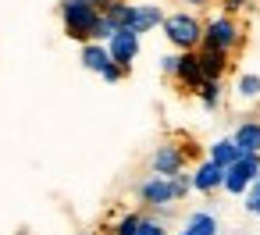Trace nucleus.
<instances>
[{
	"mask_svg": "<svg viewBox=\"0 0 260 235\" xmlns=\"http://www.w3.org/2000/svg\"><path fill=\"white\" fill-rule=\"evenodd\" d=\"M160 29H164V36H168V43H171L175 50H196L200 40H203V22H200L196 15H185V11L164 15Z\"/></svg>",
	"mask_w": 260,
	"mask_h": 235,
	"instance_id": "obj_2",
	"label": "nucleus"
},
{
	"mask_svg": "<svg viewBox=\"0 0 260 235\" xmlns=\"http://www.w3.org/2000/svg\"><path fill=\"white\" fill-rule=\"evenodd\" d=\"M61 22H64V36L75 40V43H89L93 40V25L100 18L96 8L82 4V0H61Z\"/></svg>",
	"mask_w": 260,
	"mask_h": 235,
	"instance_id": "obj_1",
	"label": "nucleus"
},
{
	"mask_svg": "<svg viewBox=\"0 0 260 235\" xmlns=\"http://www.w3.org/2000/svg\"><path fill=\"white\" fill-rule=\"evenodd\" d=\"M221 182H224V167H217L214 160H203L192 175V189H200V192H214V189H221Z\"/></svg>",
	"mask_w": 260,
	"mask_h": 235,
	"instance_id": "obj_12",
	"label": "nucleus"
},
{
	"mask_svg": "<svg viewBox=\"0 0 260 235\" xmlns=\"http://www.w3.org/2000/svg\"><path fill=\"white\" fill-rule=\"evenodd\" d=\"M136 228H139V214H128V217H121V221H118L114 235H136Z\"/></svg>",
	"mask_w": 260,
	"mask_h": 235,
	"instance_id": "obj_20",
	"label": "nucleus"
},
{
	"mask_svg": "<svg viewBox=\"0 0 260 235\" xmlns=\"http://www.w3.org/2000/svg\"><path fill=\"white\" fill-rule=\"evenodd\" d=\"M175 235H217V217L207 214V210H196V214H189L185 228L175 231Z\"/></svg>",
	"mask_w": 260,
	"mask_h": 235,
	"instance_id": "obj_14",
	"label": "nucleus"
},
{
	"mask_svg": "<svg viewBox=\"0 0 260 235\" xmlns=\"http://www.w3.org/2000/svg\"><path fill=\"white\" fill-rule=\"evenodd\" d=\"M196 96H200L203 111H214V107L221 104V82H217V79H207V82L196 89Z\"/></svg>",
	"mask_w": 260,
	"mask_h": 235,
	"instance_id": "obj_16",
	"label": "nucleus"
},
{
	"mask_svg": "<svg viewBox=\"0 0 260 235\" xmlns=\"http://www.w3.org/2000/svg\"><path fill=\"white\" fill-rule=\"evenodd\" d=\"M82 4H89V8H96V11H104V8L111 4V0H82Z\"/></svg>",
	"mask_w": 260,
	"mask_h": 235,
	"instance_id": "obj_24",
	"label": "nucleus"
},
{
	"mask_svg": "<svg viewBox=\"0 0 260 235\" xmlns=\"http://www.w3.org/2000/svg\"><path fill=\"white\" fill-rule=\"evenodd\" d=\"M235 93H239V100H256L260 96V75H239Z\"/></svg>",
	"mask_w": 260,
	"mask_h": 235,
	"instance_id": "obj_17",
	"label": "nucleus"
},
{
	"mask_svg": "<svg viewBox=\"0 0 260 235\" xmlns=\"http://www.w3.org/2000/svg\"><path fill=\"white\" fill-rule=\"evenodd\" d=\"M139 196H143V203H150V207H168V203L182 199V196H178L175 178H160V175L146 178V182L139 185Z\"/></svg>",
	"mask_w": 260,
	"mask_h": 235,
	"instance_id": "obj_6",
	"label": "nucleus"
},
{
	"mask_svg": "<svg viewBox=\"0 0 260 235\" xmlns=\"http://www.w3.org/2000/svg\"><path fill=\"white\" fill-rule=\"evenodd\" d=\"M239 40H242V32H239L235 18H232V15H217V18H210V22L203 25V40H200V47H214V50L232 54V50L239 47Z\"/></svg>",
	"mask_w": 260,
	"mask_h": 235,
	"instance_id": "obj_3",
	"label": "nucleus"
},
{
	"mask_svg": "<svg viewBox=\"0 0 260 235\" xmlns=\"http://www.w3.org/2000/svg\"><path fill=\"white\" fill-rule=\"evenodd\" d=\"M246 210L253 214V217H260V175L249 182V189H246Z\"/></svg>",
	"mask_w": 260,
	"mask_h": 235,
	"instance_id": "obj_18",
	"label": "nucleus"
},
{
	"mask_svg": "<svg viewBox=\"0 0 260 235\" xmlns=\"http://www.w3.org/2000/svg\"><path fill=\"white\" fill-rule=\"evenodd\" d=\"M239 153H260V121H242L232 136Z\"/></svg>",
	"mask_w": 260,
	"mask_h": 235,
	"instance_id": "obj_13",
	"label": "nucleus"
},
{
	"mask_svg": "<svg viewBox=\"0 0 260 235\" xmlns=\"http://www.w3.org/2000/svg\"><path fill=\"white\" fill-rule=\"evenodd\" d=\"M18 235H25V231H18Z\"/></svg>",
	"mask_w": 260,
	"mask_h": 235,
	"instance_id": "obj_25",
	"label": "nucleus"
},
{
	"mask_svg": "<svg viewBox=\"0 0 260 235\" xmlns=\"http://www.w3.org/2000/svg\"><path fill=\"white\" fill-rule=\"evenodd\" d=\"M153 175H160V178H171V175H178L182 167H185V150L182 146H157V153H153Z\"/></svg>",
	"mask_w": 260,
	"mask_h": 235,
	"instance_id": "obj_8",
	"label": "nucleus"
},
{
	"mask_svg": "<svg viewBox=\"0 0 260 235\" xmlns=\"http://www.w3.org/2000/svg\"><path fill=\"white\" fill-rule=\"evenodd\" d=\"M196 61H200V72L203 79H217L228 72V54L224 50H214V47H196Z\"/></svg>",
	"mask_w": 260,
	"mask_h": 235,
	"instance_id": "obj_10",
	"label": "nucleus"
},
{
	"mask_svg": "<svg viewBox=\"0 0 260 235\" xmlns=\"http://www.w3.org/2000/svg\"><path fill=\"white\" fill-rule=\"evenodd\" d=\"M136 235H168V228H164L160 221H146V217H139V228H136Z\"/></svg>",
	"mask_w": 260,
	"mask_h": 235,
	"instance_id": "obj_19",
	"label": "nucleus"
},
{
	"mask_svg": "<svg viewBox=\"0 0 260 235\" xmlns=\"http://www.w3.org/2000/svg\"><path fill=\"white\" fill-rule=\"evenodd\" d=\"M256 175H260V153H242L235 164L224 167V182H221V189H228L232 196H242Z\"/></svg>",
	"mask_w": 260,
	"mask_h": 235,
	"instance_id": "obj_4",
	"label": "nucleus"
},
{
	"mask_svg": "<svg viewBox=\"0 0 260 235\" xmlns=\"http://www.w3.org/2000/svg\"><path fill=\"white\" fill-rule=\"evenodd\" d=\"M175 79L185 86V89H200L207 79H203V72H200V61H196V50H182L178 54V68H175Z\"/></svg>",
	"mask_w": 260,
	"mask_h": 235,
	"instance_id": "obj_9",
	"label": "nucleus"
},
{
	"mask_svg": "<svg viewBox=\"0 0 260 235\" xmlns=\"http://www.w3.org/2000/svg\"><path fill=\"white\" fill-rule=\"evenodd\" d=\"M175 68H178V54H168V57H160V72H164V75H175Z\"/></svg>",
	"mask_w": 260,
	"mask_h": 235,
	"instance_id": "obj_22",
	"label": "nucleus"
},
{
	"mask_svg": "<svg viewBox=\"0 0 260 235\" xmlns=\"http://www.w3.org/2000/svg\"><path fill=\"white\" fill-rule=\"evenodd\" d=\"M104 47H107L111 61H114V64H121L125 72H128V64L139 57V36H136V32H128V29H118Z\"/></svg>",
	"mask_w": 260,
	"mask_h": 235,
	"instance_id": "obj_5",
	"label": "nucleus"
},
{
	"mask_svg": "<svg viewBox=\"0 0 260 235\" xmlns=\"http://www.w3.org/2000/svg\"><path fill=\"white\" fill-rule=\"evenodd\" d=\"M239 157H242V153H239V146H235L232 139H217V143L210 146V157H207V160H214L217 167H228V164H235Z\"/></svg>",
	"mask_w": 260,
	"mask_h": 235,
	"instance_id": "obj_15",
	"label": "nucleus"
},
{
	"mask_svg": "<svg viewBox=\"0 0 260 235\" xmlns=\"http://www.w3.org/2000/svg\"><path fill=\"white\" fill-rule=\"evenodd\" d=\"M111 64H114V61H111V54H107V47H104V43H96V40L82 43V68H86V72L104 75Z\"/></svg>",
	"mask_w": 260,
	"mask_h": 235,
	"instance_id": "obj_11",
	"label": "nucleus"
},
{
	"mask_svg": "<svg viewBox=\"0 0 260 235\" xmlns=\"http://www.w3.org/2000/svg\"><path fill=\"white\" fill-rule=\"evenodd\" d=\"M100 79H104V82H121V79H125V68H121V64H111Z\"/></svg>",
	"mask_w": 260,
	"mask_h": 235,
	"instance_id": "obj_21",
	"label": "nucleus"
},
{
	"mask_svg": "<svg viewBox=\"0 0 260 235\" xmlns=\"http://www.w3.org/2000/svg\"><path fill=\"white\" fill-rule=\"evenodd\" d=\"M221 8H224V15H235L246 8V0H221Z\"/></svg>",
	"mask_w": 260,
	"mask_h": 235,
	"instance_id": "obj_23",
	"label": "nucleus"
},
{
	"mask_svg": "<svg viewBox=\"0 0 260 235\" xmlns=\"http://www.w3.org/2000/svg\"><path fill=\"white\" fill-rule=\"evenodd\" d=\"M160 22H164V11H160L157 4H128V22H125L128 32L143 36V32H150V29H157Z\"/></svg>",
	"mask_w": 260,
	"mask_h": 235,
	"instance_id": "obj_7",
	"label": "nucleus"
}]
</instances>
